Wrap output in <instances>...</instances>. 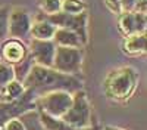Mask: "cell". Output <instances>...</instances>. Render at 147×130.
Wrapping results in <instances>:
<instances>
[{"instance_id":"cell-8","label":"cell","mask_w":147,"mask_h":130,"mask_svg":"<svg viewBox=\"0 0 147 130\" xmlns=\"http://www.w3.org/2000/svg\"><path fill=\"white\" fill-rule=\"evenodd\" d=\"M32 19L27 9L24 7H13L9 12V25H7V35L12 39L25 40L31 31Z\"/></svg>"},{"instance_id":"cell-9","label":"cell","mask_w":147,"mask_h":130,"mask_svg":"<svg viewBox=\"0 0 147 130\" xmlns=\"http://www.w3.org/2000/svg\"><path fill=\"white\" fill-rule=\"evenodd\" d=\"M28 53H30L28 44L24 40L7 37L0 43V61H3L12 67L24 61L28 56Z\"/></svg>"},{"instance_id":"cell-19","label":"cell","mask_w":147,"mask_h":130,"mask_svg":"<svg viewBox=\"0 0 147 130\" xmlns=\"http://www.w3.org/2000/svg\"><path fill=\"white\" fill-rule=\"evenodd\" d=\"M15 78V74H13V67L0 61V93L3 92V89L6 87V84L9 81H12Z\"/></svg>"},{"instance_id":"cell-11","label":"cell","mask_w":147,"mask_h":130,"mask_svg":"<svg viewBox=\"0 0 147 130\" xmlns=\"http://www.w3.org/2000/svg\"><path fill=\"white\" fill-rule=\"evenodd\" d=\"M147 16L141 12H121L118 19V28L121 34L127 37L131 34L146 33Z\"/></svg>"},{"instance_id":"cell-10","label":"cell","mask_w":147,"mask_h":130,"mask_svg":"<svg viewBox=\"0 0 147 130\" xmlns=\"http://www.w3.org/2000/svg\"><path fill=\"white\" fill-rule=\"evenodd\" d=\"M28 50L37 65H41V67L53 65V58H55V50H56V44L53 43V40L31 39L28 43Z\"/></svg>"},{"instance_id":"cell-7","label":"cell","mask_w":147,"mask_h":130,"mask_svg":"<svg viewBox=\"0 0 147 130\" xmlns=\"http://www.w3.org/2000/svg\"><path fill=\"white\" fill-rule=\"evenodd\" d=\"M35 110V96L25 89V93L16 101L0 102V127H3L10 118L21 117L28 111Z\"/></svg>"},{"instance_id":"cell-2","label":"cell","mask_w":147,"mask_h":130,"mask_svg":"<svg viewBox=\"0 0 147 130\" xmlns=\"http://www.w3.org/2000/svg\"><path fill=\"white\" fill-rule=\"evenodd\" d=\"M138 71L134 67H119L112 69L106 76L103 81V92L107 99L118 103H124L131 99L138 86Z\"/></svg>"},{"instance_id":"cell-3","label":"cell","mask_w":147,"mask_h":130,"mask_svg":"<svg viewBox=\"0 0 147 130\" xmlns=\"http://www.w3.org/2000/svg\"><path fill=\"white\" fill-rule=\"evenodd\" d=\"M65 123L80 127V129H87L94 126L93 118H91V105L87 98V93L82 89L72 93V103L69 106V110L60 117Z\"/></svg>"},{"instance_id":"cell-18","label":"cell","mask_w":147,"mask_h":130,"mask_svg":"<svg viewBox=\"0 0 147 130\" xmlns=\"http://www.w3.org/2000/svg\"><path fill=\"white\" fill-rule=\"evenodd\" d=\"M35 62H34V59H32V56L28 53V56L24 59V61H21L19 64H16V65H13V74H15V80H18V81H24V78H25L27 76H28V73H30V69L32 68V65H34Z\"/></svg>"},{"instance_id":"cell-15","label":"cell","mask_w":147,"mask_h":130,"mask_svg":"<svg viewBox=\"0 0 147 130\" xmlns=\"http://www.w3.org/2000/svg\"><path fill=\"white\" fill-rule=\"evenodd\" d=\"M38 117H40V123L44 127V130H99V127H96V126H91V127H87V129L74 127V126L65 123L62 118L47 115V114L40 112V111H38Z\"/></svg>"},{"instance_id":"cell-21","label":"cell","mask_w":147,"mask_h":130,"mask_svg":"<svg viewBox=\"0 0 147 130\" xmlns=\"http://www.w3.org/2000/svg\"><path fill=\"white\" fill-rule=\"evenodd\" d=\"M9 12L10 9L3 6L0 7V43L7 39V25H9Z\"/></svg>"},{"instance_id":"cell-12","label":"cell","mask_w":147,"mask_h":130,"mask_svg":"<svg viewBox=\"0 0 147 130\" xmlns=\"http://www.w3.org/2000/svg\"><path fill=\"white\" fill-rule=\"evenodd\" d=\"M55 31L56 27L46 18L44 14H40L38 16H35V19L31 24L30 35L31 39H37V40H52Z\"/></svg>"},{"instance_id":"cell-5","label":"cell","mask_w":147,"mask_h":130,"mask_svg":"<svg viewBox=\"0 0 147 130\" xmlns=\"http://www.w3.org/2000/svg\"><path fill=\"white\" fill-rule=\"evenodd\" d=\"M72 103V93L63 92V90H56L46 93L43 96H38L35 99V110L40 112H44L47 115H52L56 118H60Z\"/></svg>"},{"instance_id":"cell-27","label":"cell","mask_w":147,"mask_h":130,"mask_svg":"<svg viewBox=\"0 0 147 130\" xmlns=\"http://www.w3.org/2000/svg\"><path fill=\"white\" fill-rule=\"evenodd\" d=\"M0 130H3V127H0Z\"/></svg>"},{"instance_id":"cell-25","label":"cell","mask_w":147,"mask_h":130,"mask_svg":"<svg viewBox=\"0 0 147 130\" xmlns=\"http://www.w3.org/2000/svg\"><path fill=\"white\" fill-rule=\"evenodd\" d=\"M103 130H122V129L115 127V126H105V127H103Z\"/></svg>"},{"instance_id":"cell-17","label":"cell","mask_w":147,"mask_h":130,"mask_svg":"<svg viewBox=\"0 0 147 130\" xmlns=\"http://www.w3.org/2000/svg\"><path fill=\"white\" fill-rule=\"evenodd\" d=\"M85 10H87V3L84 0H62L60 3V12H65V14L77 15Z\"/></svg>"},{"instance_id":"cell-22","label":"cell","mask_w":147,"mask_h":130,"mask_svg":"<svg viewBox=\"0 0 147 130\" xmlns=\"http://www.w3.org/2000/svg\"><path fill=\"white\" fill-rule=\"evenodd\" d=\"M3 130H27V129H25V124L21 121V118L15 117V118H10L3 126Z\"/></svg>"},{"instance_id":"cell-16","label":"cell","mask_w":147,"mask_h":130,"mask_svg":"<svg viewBox=\"0 0 147 130\" xmlns=\"http://www.w3.org/2000/svg\"><path fill=\"white\" fill-rule=\"evenodd\" d=\"M24 93H25V87H24V84L21 81H18L15 78L12 81H9L6 84V87L3 89V92H2L5 101H16L22 96Z\"/></svg>"},{"instance_id":"cell-20","label":"cell","mask_w":147,"mask_h":130,"mask_svg":"<svg viewBox=\"0 0 147 130\" xmlns=\"http://www.w3.org/2000/svg\"><path fill=\"white\" fill-rule=\"evenodd\" d=\"M60 3H62V0H37V5H38L41 14L44 15H52L59 12Z\"/></svg>"},{"instance_id":"cell-6","label":"cell","mask_w":147,"mask_h":130,"mask_svg":"<svg viewBox=\"0 0 147 130\" xmlns=\"http://www.w3.org/2000/svg\"><path fill=\"white\" fill-rule=\"evenodd\" d=\"M82 59H84V50L78 47H63L56 46L53 65L56 71L71 76H78V73L82 68Z\"/></svg>"},{"instance_id":"cell-1","label":"cell","mask_w":147,"mask_h":130,"mask_svg":"<svg viewBox=\"0 0 147 130\" xmlns=\"http://www.w3.org/2000/svg\"><path fill=\"white\" fill-rule=\"evenodd\" d=\"M24 87L30 90L35 99L46 93L63 90L69 93H75L82 89V81L77 76H71L56 71L52 67H41L34 64L30 69L28 76L22 81Z\"/></svg>"},{"instance_id":"cell-24","label":"cell","mask_w":147,"mask_h":130,"mask_svg":"<svg viewBox=\"0 0 147 130\" xmlns=\"http://www.w3.org/2000/svg\"><path fill=\"white\" fill-rule=\"evenodd\" d=\"M105 3L107 6V9L113 14L119 15L121 14V5H119V0H105Z\"/></svg>"},{"instance_id":"cell-4","label":"cell","mask_w":147,"mask_h":130,"mask_svg":"<svg viewBox=\"0 0 147 130\" xmlns=\"http://www.w3.org/2000/svg\"><path fill=\"white\" fill-rule=\"evenodd\" d=\"M46 18L56 28H66V30L77 33L80 35L81 42L84 43V46L88 43V14H87V10L82 12V14H77V15L65 14V12L59 10L56 14L46 15Z\"/></svg>"},{"instance_id":"cell-23","label":"cell","mask_w":147,"mask_h":130,"mask_svg":"<svg viewBox=\"0 0 147 130\" xmlns=\"http://www.w3.org/2000/svg\"><path fill=\"white\" fill-rule=\"evenodd\" d=\"M138 0H119L121 5V12H134V7H136Z\"/></svg>"},{"instance_id":"cell-13","label":"cell","mask_w":147,"mask_h":130,"mask_svg":"<svg viewBox=\"0 0 147 130\" xmlns=\"http://www.w3.org/2000/svg\"><path fill=\"white\" fill-rule=\"evenodd\" d=\"M146 44H147L146 33L131 34V35L124 37V42H122V50H124V53H127L129 56H138V55L146 52Z\"/></svg>"},{"instance_id":"cell-14","label":"cell","mask_w":147,"mask_h":130,"mask_svg":"<svg viewBox=\"0 0 147 130\" xmlns=\"http://www.w3.org/2000/svg\"><path fill=\"white\" fill-rule=\"evenodd\" d=\"M53 43L56 46H63V47H78L84 49V43L81 42L80 35L66 28H56L53 35Z\"/></svg>"},{"instance_id":"cell-26","label":"cell","mask_w":147,"mask_h":130,"mask_svg":"<svg viewBox=\"0 0 147 130\" xmlns=\"http://www.w3.org/2000/svg\"><path fill=\"white\" fill-rule=\"evenodd\" d=\"M2 101H5V99H3V95L0 93V102H2Z\"/></svg>"}]
</instances>
